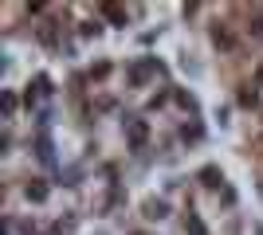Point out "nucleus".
Returning <instances> with one entry per match:
<instances>
[{
  "mask_svg": "<svg viewBox=\"0 0 263 235\" xmlns=\"http://www.w3.org/2000/svg\"><path fill=\"white\" fill-rule=\"evenodd\" d=\"M153 71H157V59H149V63H142V67H134V71H130V83H146Z\"/></svg>",
  "mask_w": 263,
  "mask_h": 235,
  "instance_id": "nucleus-1",
  "label": "nucleus"
},
{
  "mask_svg": "<svg viewBox=\"0 0 263 235\" xmlns=\"http://www.w3.org/2000/svg\"><path fill=\"white\" fill-rule=\"evenodd\" d=\"M130 141H134V145H142V141H146V126H142L138 118H130Z\"/></svg>",
  "mask_w": 263,
  "mask_h": 235,
  "instance_id": "nucleus-2",
  "label": "nucleus"
},
{
  "mask_svg": "<svg viewBox=\"0 0 263 235\" xmlns=\"http://www.w3.org/2000/svg\"><path fill=\"white\" fill-rule=\"evenodd\" d=\"M165 212H169V208H165V200H149V204H146V216H149V220H161Z\"/></svg>",
  "mask_w": 263,
  "mask_h": 235,
  "instance_id": "nucleus-3",
  "label": "nucleus"
},
{
  "mask_svg": "<svg viewBox=\"0 0 263 235\" xmlns=\"http://www.w3.org/2000/svg\"><path fill=\"white\" fill-rule=\"evenodd\" d=\"M28 200H47V188H44V180H31V184H28Z\"/></svg>",
  "mask_w": 263,
  "mask_h": 235,
  "instance_id": "nucleus-4",
  "label": "nucleus"
},
{
  "mask_svg": "<svg viewBox=\"0 0 263 235\" xmlns=\"http://www.w3.org/2000/svg\"><path fill=\"white\" fill-rule=\"evenodd\" d=\"M36 149H40V161L51 165V141H47V137H40V145H36Z\"/></svg>",
  "mask_w": 263,
  "mask_h": 235,
  "instance_id": "nucleus-5",
  "label": "nucleus"
},
{
  "mask_svg": "<svg viewBox=\"0 0 263 235\" xmlns=\"http://www.w3.org/2000/svg\"><path fill=\"white\" fill-rule=\"evenodd\" d=\"M185 227H189L192 235H208V231H205V223L196 220V216H189V220H185Z\"/></svg>",
  "mask_w": 263,
  "mask_h": 235,
  "instance_id": "nucleus-6",
  "label": "nucleus"
},
{
  "mask_svg": "<svg viewBox=\"0 0 263 235\" xmlns=\"http://www.w3.org/2000/svg\"><path fill=\"white\" fill-rule=\"evenodd\" d=\"M240 102H244V106H255V102H259V94H255V87H248V90H244V94H240Z\"/></svg>",
  "mask_w": 263,
  "mask_h": 235,
  "instance_id": "nucleus-7",
  "label": "nucleus"
}]
</instances>
